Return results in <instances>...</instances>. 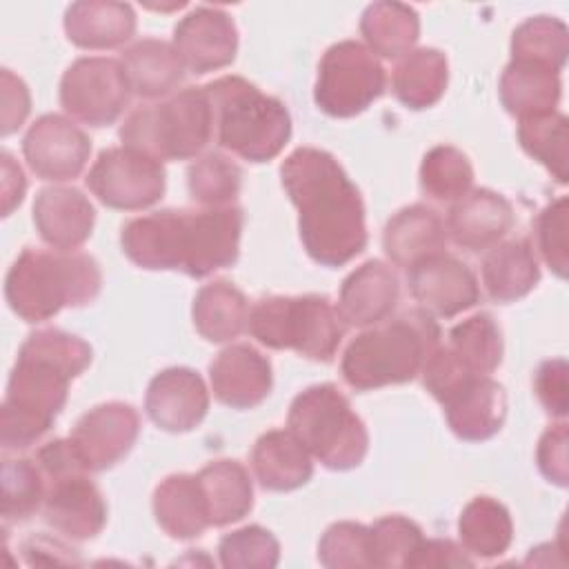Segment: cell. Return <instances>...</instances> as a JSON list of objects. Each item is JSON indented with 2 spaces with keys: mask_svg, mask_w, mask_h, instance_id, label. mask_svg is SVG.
I'll return each mask as SVG.
<instances>
[{
  "mask_svg": "<svg viewBox=\"0 0 569 569\" xmlns=\"http://www.w3.org/2000/svg\"><path fill=\"white\" fill-rule=\"evenodd\" d=\"M124 147L156 160L196 158L213 136V109L204 87H187L162 102L138 107L118 131Z\"/></svg>",
  "mask_w": 569,
  "mask_h": 569,
  "instance_id": "8",
  "label": "cell"
},
{
  "mask_svg": "<svg viewBox=\"0 0 569 569\" xmlns=\"http://www.w3.org/2000/svg\"><path fill=\"white\" fill-rule=\"evenodd\" d=\"M89 153V136L73 120L58 113L40 116L22 138V156L42 180L64 182L78 178L87 167Z\"/></svg>",
  "mask_w": 569,
  "mask_h": 569,
  "instance_id": "14",
  "label": "cell"
},
{
  "mask_svg": "<svg viewBox=\"0 0 569 569\" xmlns=\"http://www.w3.org/2000/svg\"><path fill=\"white\" fill-rule=\"evenodd\" d=\"M447 236L467 251H482L498 244L516 224L511 202L491 189H471L451 202Z\"/></svg>",
  "mask_w": 569,
  "mask_h": 569,
  "instance_id": "21",
  "label": "cell"
},
{
  "mask_svg": "<svg viewBox=\"0 0 569 569\" xmlns=\"http://www.w3.org/2000/svg\"><path fill=\"white\" fill-rule=\"evenodd\" d=\"M211 527L242 520L253 507V482L238 460H213L198 473Z\"/></svg>",
  "mask_w": 569,
  "mask_h": 569,
  "instance_id": "31",
  "label": "cell"
},
{
  "mask_svg": "<svg viewBox=\"0 0 569 569\" xmlns=\"http://www.w3.org/2000/svg\"><path fill=\"white\" fill-rule=\"evenodd\" d=\"M249 302L229 280H213L198 289L191 307L196 331L209 342H231L249 327Z\"/></svg>",
  "mask_w": 569,
  "mask_h": 569,
  "instance_id": "32",
  "label": "cell"
},
{
  "mask_svg": "<svg viewBox=\"0 0 569 569\" xmlns=\"http://www.w3.org/2000/svg\"><path fill=\"white\" fill-rule=\"evenodd\" d=\"M240 207L162 209L129 220L120 231L122 253L149 271H182L207 278L240 256Z\"/></svg>",
  "mask_w": 569,
  "mask_h": 569,
  "instance_id": "2",
  "label": "cell"
},
{
  "mask_svg": "<svg viewBox=\"0 0 569 569\" xmlns=\"http://www.w3.org/2000/svg\"><path fill=\"white\" fill-rule=\"evenodd\" d=\"M498 93L507 113L525 120L556 111L562 82L560 73L549 67L511 60L500 76Z\"/></svg>",
  "mask_w": 569,
  "mask_h": 569,
  "instance_id": "29",
  "label": "cell"
},
{
  "mask_svg": "<svg viewBox=\"0 0 569 569\" xmlns=\"http://www.w3.org/2000/svg\"><path fill=\"white\" fill-rule=\"evenodd\" d=\"M518 142L527 156L538 160L560 184L567 182L569 122L560 111L518 120Z\"/></svg>",
  "mask_w": 569,
  "mask_h": 569,
  "instance_id": "38",
  "label": "cell"
},
{
  "mask_svg": "<svg viewBox=\"0 0 569 569\" xmlns=\"http://www.w3.org/2000/svg\"><path fill=\"white\" fill-rule=\"evenodd\" d=\"M458 536L467 553L485 560L498 558L513 540L511 513L496 498L476 496L458 518Z\"/></svg>",
  "mask_w": 569,
  "mask_h": 569,
  "instance_id": "35",
  "label": "cell"
},
{
  "mask_svg": "<svg viewBox=\"0 0 569 569\" xmlns=\"http://www.w3.org/2000/svg\"><path fill=\"white\" fill-rule=\"evenodd\" d=\"M47 493V480L36 458H7L2 462V518L20 522L33 516Z\"/></svg>",
  "mask_w": 569,
  "mask_h": 569,
  "instance_id": "41",
  "label": "cell"
},
{
  "mask_svg": "<svg viewBox=\"0 0 569 569\" xmlns=\"http://www.w3.org/2000/svg\"><path fill=\"white\" fill-rule=\"evenodd\" d=\"M482 284L491 300L516 302L540 282L538 258L527 240L513 238L493 244L482 260Z\"/></svg>",
  "mask_w": 569,
  "mask_h": 569,
  "instance_id": "30",
  "label": "cell"
},
{
  "mask_svg": "<svg viewBox=\"0 0 569 569\" xmlns=\"http://www.w3.org/2000/svg\"><path fill=\"white\" fill-rule=\"evenodd\" d=\"M371 553H373V567L393 569V567H407L413 558V553L420 549L425 536L422 529L400 516H382L371 527Z\"/></svg>",
  "mask_w": 569,
  "mask_h": 569,
  "instance_id": "42",
  "label": "cell"
},
{
  "mask_svg": "<svg viewBox=\"0 0 569 569\" xmlns=\"http://www.w3.org/2000/svg\"><path fill=\"white\" fill-rule=\"evenodd\" d=\"M220 147L249 162L273 160L291 138V116L282 100L240 76L204 84Z\"/></svg>",
  "mask_w": 569,
  "mask_h": 569,
  "instance_id": "6",
  "label": "cell"
},
{
  "mask_svg": "<svg viewBox=\"0 0 569 569\" xmlns=\"http://www.w3.org/2000/svg\"><path fill=\"white\" fill-rule=\"evenodd\" d=\"M149 420L169 433L196 429L209 411V391L198 371L169 367L156 373L144 393Z\"/></svg>",
  "mask_w": 569,
  "mask_h": 569,
  "instance_id": "17",
  "label": "cell"
},
{
  "mask_svg": "<svg viewBox=\"0 0 569 569\" xmlns=\"http://www.w3.org/2000/svg\"><path fill=\"white\" fill-rule=\"evenodd\" d=\"M360 33L369 51L396 60L413 51L420 38V18L418 11L405 2H373L362 11Z\"/></svg>",
  "mask_w": 569,
  "mask_h": 569,
  "instance_id": "33",
  "label": "cell"
},
{
  "mask_svg": "<svg viewBox=\"0 0 569 569\" xmlns=\"http://www.w3.org/2000/svg\"><path fill=\"white\" fill-rule=\"evenodd\" d=\"M449 80L447 56L433 47L413 49L393 69L391 89L400 104L407 109H427L433 107Z\"/></svg>",
  "mask_w": 569,
  "mask_h": 569,
  "instance_id": "34",
  "label": "cell"
},
{
  "mask_svg": "<svg viewBox=\"0 0 569 569\" xmlns=\"http://www.w3.org/2000/svg\"><path fill=\"white\" fill-rule=\"evenodd\" d=\"M287 427L309 456L331 471L358 467L369 449V433L362 418L331 382L302 389L289 407Z\"/></svg>",
  "mask_w": 569,
  "mask_h": 569,
  "instance_id": "7",
  "label": "cell"
},
{
  "mask_svg": "<svg viewBox=\"0 0 569 569\" xmlns=\"http://www.w3.org/2000/svg\"><path fill=\"white\" fill-rule=\"evenodd\" d=\"M100 287L102 271L89 253L27 247L7 271L4 298L24 322H44L64 307L89 305Z\"/></svg>",
  "mask_w": 569,
  "mask_h": 569,
  "instance_id": "5",
  "label": "cell"
},
{
  "mask_svg": "<svg viewBox=\"0 0 569 569\" xmlns=\"http://www.w3.org/2000/svg\"><path fill=\"white\" fill-rule=\"evenodd\" d=\"M87 187L104 207L140 211L162 198L167 173L160 160L122 144L100 151L87 173Z\"/></svg>",
  "mask_w": 569,
  "mask_h": 569,
  "instance_id": "11",
  "label": "cell"
},
{
  "mask_svg": "<svg viewBox=\"0 0 569 569\" xmlns=\"http://www.w3.org/2000/svg\"><path fill=\"white\" fill-rule=\"evenodd\" d=\"M398 296L400 282L391 264L367 260L342 280L336 309L345 325L371 327L391 316Z\"/></svg>",
  "mask_w": 569,
  "mask_h": 569,
  "instance_id": "23",
  "label": "cell"
},
{
  "mask_svg": "<svg viewBox=\"0 0 569 569\" xmlns=\"http://www.w3.org/2000/svg\"><path fill=\"white\" fill-rule=\"evenodd\" d=\"M318 560L329 569L373 567L369 527L351 520L333 522L318 542Z\"/></svg>",
  "mask_w": 569,
  "mask_h": 569,
  "instance_id": "44",
  "label": "cell"
},
{
  "mask_svg": "<svg viewBox=\"0 0 569 569\" xmlns=\"http://www.w3.org/2000/svg\"><path fill=\"white\" fill-rule=\"evenodd\" d=\"M251 467L267 491H293L313 476L309 451L289 429L264 431L251 449Z\"/></svg>",
  "mask_w": 569,
  "mask_h": 569,
  "instance_id": "26",
  "label": "cell"
},
{
  "mask_svg": "<svg viewBox=\"0 0 569 569\" xmlns=\"http://www.w3.org/2000/svg\"><path fill=\"white\" fill-rule=\"evenodd\" d=\"M533 391L549 416L565 418L569 411L567 362L562 358L545 360L533 373Z\"/></svg>",
  "mask_w": 569,
  "mask_h": 569,
  "instance_id": "46",
  "label": "cell"
},
{
  "mask_svg": "<svg viewBox=\"0 0 569 569\" xmlns=\"http://www.w3.org/2000/svg\"><path fill=\"white\" fill-rule=\"evenodd\" d=\"M422 567H473L469 553L447 538H425L420 549L413 553L409 569Z\"/></svg>",
  "mask_w": 569,
  "mask_h": 569,
  "instance_id": "49",
  "label": "cell"
},
{
  "mask_svg": "<svg viewBox=\"0 0 569 569\" xmlns=\"http://www.w3.org/2000/svg\"><path fill=\"white\" fill-rule=\"evenodd\" d=\"M242 187V169L224 153L209 151L187 169V189L202 207H229Z\"/></svg>",
  "mask_w": 569,
  "mask_h": 569,
  "instance_id": "40",
  "label": "cell"
},
{
  "mask_svg": "<svg viewBox=\"0 0 569 569\" xmlns=\"http://www.w3.org/2000/svg\"><path fill=\"white\" fill-rule=\"evenodd\" d=\"M27 178L9 151H2V216H9L24 198Z\"/></svg>",
  "mask_w": 569,
  "mask_h": 569,
  "instance_id": "51",
  "label": "cell"
},
{
  "mask_svg": "<svg viewBox=\"0 0 569 569\" xmlns=\"http://www.w3.org/2000/svg\"><path fill=\"white\" fill-rule=\"evenodd\" d=\"M42 513L49 527L71 540L96 538L107 525V502L87 471L47 480Z\"/></svg>",
  "mask_w": 569,
  "mask_h": 569,
  "instance_id": "18",
  "label": "cell"
},
{
  "mask_svg": "<svg viewBox=\"0 0 569 569\" xmlns=\"http://www.w3.org/2000/svg\"><path fill=\"white\" fill-rule=\"evenodd\" d=\"M218 556L229 569H271L280 562V542L269 529L249 525L222 536Z\"/></svg>",
  "mask_w": 569,
  "mask_h": 569,
  "instance_id": "43",
  "label": "cell"
},
{
  "mask_svg": "<svg viewBox=\"0 0 569 569\" xmlns=\"http://www.w3.org/2000/svg\"><path fill=\"white\" fill-rule=\"evenodd\" d=\"M209 382L218 402L253 409L269 396L273 371L269 358L251 345H229L211 360Z\"/></svg>",
  "mask_w": 569,
  "mask_h": 569,
  "instance_id": "20",
  "label": "cell"
},
{
  "mask_svg": "<svg viewBox=\"0 0 569 569\" xmlns=\"http://www.w3.org/2000/svg\"><path fill=\"white\" fill-rule=\"evenodd\" d=\"M567 198L560 196L549 202L533 222L536 244L547 267L558 276L567 278L569 249H567Z\"/></svg>",
  "mask_w": 569,
  "mask_h": 569,
  "instance_id": "45",
  "label": "cell"
},
{
  "mask_svg": "<svg viewBox=\"0 0 569 569\" xmlns=\"http://www.w3.org/2000/svg\"><path fill=\"white\" fill-rule=\"evenodd\" d=\"M387 87V73L373 51L356 40L331 44L313 87L318 109L331 118H353L369 109Z\"/></svg>",
  "mask_w": 569,
  "mask_h": 569,
  "instance_id": "10",
  "label": "cell"
},
{
  "mask_svg": "<svg viewBox=\"0 0 569 569\" xmlns=\"http://www.w3.org/2000/svg\"><path fill=\"white\" fill-rule=\"evenodd\" d=\"M33 224L49 247L73 251L89 240L96 209L76 187H44L33 200Z\"/></svg>",
  "mask_w": 569,
  "mask_h": 569,
  "instance_id": "22",
  "label": "cell"
},
{
  "mask_svg": "<svg viewBox=\"0 0 569 569\" xmlns=\"http://www.w3.org/2000/svg\"><path fill=\"white\" fill-rule=\"evenodd\" d=\"M91 365V347L62 329L31 333L16 358L0 416L4 451L38 442L64 409L69 385Z\"/></svg>",
  "mask_w": 569,
  "mask_h": 569,
  "instance_id": "3",
  "label": "cell"
},
{
  "mask_svg": "<svg viewBox=\"0 0 569 569\" xmlns=\"http://www.w3.org/2000/svg\"><path fill=\"white\" fill-rule=\"evenodd\" d=\"M473 184V167L469 158L451 147L438 144L429 149L420 162V189L436 202H456Z\"/></svg>",
  "mask_w": 569,
  "mask_h": 569,
  "instance_id": "39",
  "label": "cell"
},
{
  "mask_svg": "<svg viewBox=\"0 0 569 569\" xmlns=\"http://www.w3.org/2000/svg\"><path fill=\"white\" fill-rule=\"evenodd\" d=\"M447 349L473 373L491 376L502 362V333L491 313L480 311L449 331Z\"/></svg>",
  "mask_w": 569,
  "mask_h": 569,
  "instance_id": "37",
  "label": "cell"
},
{
  "mask_svg": "<svg viewBox=\"0 0 569 569\" xmlns=\"http://www.w3.org/2000/svg\"><path fill=\"white\" fill-rule=\"evenodd\" d=\"M536 462L540 473L549 482L558 487H567L569 467H567V425L565 422H556L540 436L538 449H536Z\"/></svg>",
  "mask_w": 569,
  "mask_h": 569,
  "instance_id": "47",
  "label": "cell"
},
{
  "mask_svg": "<svg viewBox=\"0 0 569 569\" xmlns=\"http://www.w3.org/2000/svg\"><path fill=\"white\" fill-rule=\"evenodd\" d=\"M440 345V327L425 309H407L360 331L340 360L342 380L371 391L413 380Z\"/></svg>",
  "mask_w": 569,
  "mask_h": 569,
  "instance_id": "4",
  "label": "cell"
},
{
  "mask_svg": "<svg viewBox=\"0 0 569 569\" xmlns=\"http://www.w3.org/2000/svg\"><path fill=\"white\" fill-rule=\"evenodd\" d=\"M64 33L80 49H116L136 33V13L127 2L80 0L64 11Z\"/></svg>",
  "mask_w": 569,
  "mask_h": 569,
  "instance_id": "25",
  "label": "cell"
},
{
  "mask_svg": "<svg viewBox=\"0 0 569 569\" xmlns=\"http://www.w3.org/2000/svg\"><path fill=\"white\" fill-rule=\"evenodd\" d=\"M129 91L140 98H162L184 78V64L171 42L142 38L120 56Z\"/></svg>",
  "mask_w": 569,
  "mask_h": 569,
  "instance_id": "28",
  "label": "cell"
},
{
  "mask_svg": "<svg viewBox=\"0 0 569 569\" xmlns=\"http://www.w3.org/2000/svg\"><path fill=\"white\" fill-rule=\"evenodd\" d=\"M171 44L184 69L209 73L233 62L238 51V29L224 9L200 4L180 18Z\"/></svg>",
  "mask_w": 569,
  "mask_h": 569,
  "instance_id": "16",
  "label": "cell"
},
{
  "mask_svg": "<svg viewBox=\"0 0 569 569\" xmlns=\"http://www.w3.org/2000/svg\"><path fill=\"white\" fill-rule=\"evenodd\" d=\"M411 298L431 316L453 318L480 300V287L473 271L445 251L433 253L407 273Z\"/></svg>",
  "mask_w": 569,
  "mask_h": 569,
  "instance_id": "15",
  "label": "cell"
},
{
  "mask_svg": "<svg viewBox=\"0 0 569 569\" xmlns=\"http://www.w3.org/2000/svg\"><path fill=\"white\" fill-rule=\"evenodd\" d=\"M138 431V411L127 402L113 400L82 413L69 433V445L80 465L98 473L111 469L131 451Z\"/></svg>",
  "mask_w": 569,
  "mask_h": 569,
  "instance_id": "13",
  "label": "cell"
},
{
  "mask_svg": "<svg viewBox=\"0 0 569 569\" xmlns=\"http://www.w3.org/2000/svg\"><path fill=\"white\" fill-rule=\"evenodd\" d=\"M31 109L29 89L22 78H18L11 69H2V136H9L22 127Z\"/></svg>",
  "mask_w": 569,
  "mask_h": 569,
  "instance_id": "48",
  "label": "cell"
},
{
  "mask_svg": "<svg viewBox=\"0 0 569 569\" xmlns=\"http://www.w3.org/2000/svg\"><path fill=\"white\" fill-rule=\"evenodd\" d=\"M569 56V29L553 16H531L511 33V60L562 71Z\"/></svg>",
  "mask_w": 569,
  "mask_h": 569,
  "instance_id": "36",
  "label": "cell"
},
{
  "mask_svg": "<svg viewBox=\"0 0 569 569\" xmlns=\"http://www.w3.org/2000/svg\"><path fill=\"white\" fill-rule=\"evenodd\" d=\"M151 505L160 529L176 540L198 538L211 527L204 493L193 473L167 476L156 487Z\"/></svg>",
  "mask_w": 569,
  "mask_h": 569,
  "instance_id": "27",
  "label": "cell"
},
{
  "mask_svg": "<svg viewBox=\"0 0 569 569\" xmlns=\"http://www.w3.org/2000/svg\"><path fill=\"white\" fill-rule=\"evenodd\" d=\"M247 329L269 349H291L316 362H331L345 333L338 309L316 293L260 298Z\"/></svg>",
  "mask_w": 569,
  "mask_h": 569,
  "instance_id": "9",
  "label": "cell"
},
{
  "mask_svg": "<svg viewBox=\"0 0 569 569\" xmlns=\"http://www.w3.org/2000/svg\"><path fill=\"white\" fill-rule=\"evenodd\" d=\"M129 84L120 60L87 56L67 67L60 80V104L78 122L107 127L129 102Z\"/></svg>",
  "mask_w": 569,
  "mask_h": 569,
  "instance_id": "12",
  "label": "cell"
},
{
  "mask_svg": "<svg viewBox=\"0 0 569 569\" xmlns=\"http://www.w3.org/2000/svg\"><path fill=\"white\" fill-rule=\"evenodd\" d=\"M22 556L29 565H80L76 549L44 533L29 536L22 542Z\"/></svg>",
  "mask_w": 569,
  "mask_h": 569,
  "instance_id": "50",
  "label": "cell"
},
{
  "mask_svg": "<svg viewBox=\"0 0 569 569\" xmlns=\"http://www.w3.org/2000/svg\"><path fill=\"white\" fill-rule=\"evenodd\" d=\"M280 180L298 211L300 240L313 262L342 267L365 251L360 189L329 151L298 147L280 164Z\"/></svg>",
  "mask_w": 569,
  "mask_h": 569,
  "instance_id": "1",
  "label": "cell"
},
{
  "mask_svg": "<svg viewBox=\"0 0 569 569\" xmlns=\"http://www.w3.org/2000/svg\"><path fill=\"white\" fill-rule=\"evenodd\" d=\"M447 224L425 204H411L389 218L382 231V249L396 267H413L416 262L445 251Z\"/></svg>",
  "mask_w": 569,
  "mask_h": 569,
  "instance_id": "24",
  "label": "cell"
},
{
  "mask_svg": "<svg viewBox=\"0 0 569 569\" xmlns=\"http://www.w3.org/2000/svg\"><path fill=\"white\" fill-rule=\"evenodd\" d=\"M449 429L467 442L493 438L507 418L505 387L491 376H469L442 400Z\"/></svg>",
  "mask_w": 569,
  "mask_h": 569,
  "instance_id": "19",
  "label": "cell"
}]
</instances>
